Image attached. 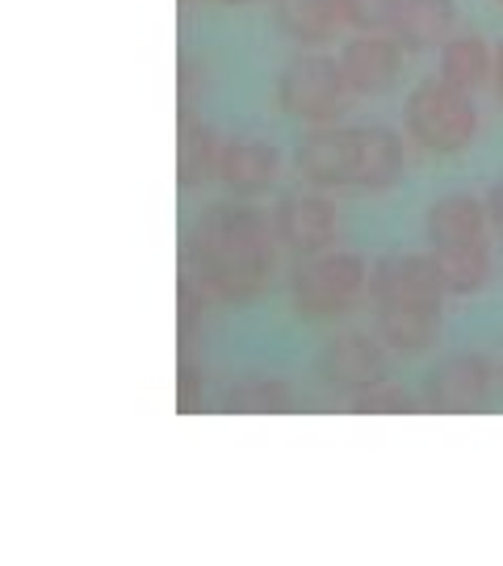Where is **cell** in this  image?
I'll return each instance as SVG.
<instances>
[{
	"label": "cell",
	"instance_id": "d4e9b609",
	"mask_svg": "<svg viewBox=\"0 0 503 566\" xmlns=\"http://www.w3.org/2000/svg\"><path fill=\"white\" fill-rule=\"evenodd\" d=\"M495 4H503V0H495Z\"/></svg>",
	"mask_w": 503,
	"mask_h": 566
},
{
	"label": "cell",
	"instance_id": "ffe728a7",
	"mask_svg": "<svg viewBox=\"0 0 503 566\" xmlns=\"http://www.w3.org/2000/svg\"><path fill=\"white\" fill-rule=\"evenodd\" d=\"M353 411H416V399L407 395V390H399V386H369V390H361V395H353Z\"/></svg>",
	"mask_w": 503,
	"mask_h": 566
},
{
	"label": "cell",
	"instance_id": "8992f818",
	"mask_svg": "<svg viewBox=\"0 0 503 566\" xmlns=\"http://www.w3.org/2000/svg\"><path fill=\"white\" fill-rule=\"evenodd\" d=\"M369 290V264L357 252L327 248L319 256H302L290 273V306L306 324H327L357 311Z\"/></svg>",
	"mask_w": 503,
	"mask_h": 566
},
{
	"label": "cell",
	"instance_id": "4fadbf2b",
	"mask_svg": "<svg viewBox=\"0 0 503 566\" xmlns=\"http://www.w3.org/2000/svg\"><path fill=\"white\" fill-rule=\"evenodd\" d=\"M273 21L282 39L302 51H323L348 30L340 0H273Z\"/></svg>",
	"mask_w": 503,
	"mask_h": 566
},
{
	"label": "cell",
	"instance_id": "603a6c76",
	"mask_svg": "<svg viewBox=\"0 0 503 566\" xmlns=\"http://www.w3.org/2000/svg\"><path fill=\"white\" fill-rule=\"evenodd\" d=\"M491 84H495V97L503 102V42L495 46V72H491Z\"/></svg>",
	"mask_w": 503,
	"mask_h": 566
},
{
	"label": "cell",
	"instance_id": "8fae6325",
	"mask_svg": "<svg viewBox=\"0 0 503 566\" xmlns=\"http://www.w3.org/2000/svg\"><path fill=\"white\" fill-rule=\"evenodd\" d=\"M336 63L353 97H383L399 84L402 46L390 34H357L340 46Z\"/></svg>",
	"mask_w": 503,
	"mask_h": 566
},
{
	"label": "cell",
	"instance_id": "277c9868",
	"mask_svg": "<svg viewBox=\"0 0 503 566\" xmlns=\"http://www.w3.org/2000/svg\"><path fill=\"white\" fill-rule=\"evenodd\" d=\"M423 252L449 298H474L495 277V223L470 189L437 193L423 210Z\"/></svg>",
	"mask_w": 503,
	"mask_h": 566
},
{
	"label": "cell",
	"instance_id": "5bb4252c",
	"mask_svg": "<svg viewBox=\"0 0 503 566\" xmlns=\"http://www.w3.org/2000/svg\"><path fill=\"white\" fill-rule=\"evenodd\" d=\"M495 72V46L479 30H453L437 46V81L453 84L462 93H479Z\"/></svg>",
	"mask_w": 503,
	"mask_h": 566
},
{
	"label": "cell",
	"instance_id": "9c48e42d",
	"mask_svg": "<svg viewBox=\"0 0 503 566\" xmlns=\"http://www.w3.org/2000/svg\"><path fill=\"white\" fill-rule=\"evenodd\" d=\"M273 235L294 256H319L340 240V210L327 189H294L273 206Z\"/></svg>",
	"mask_w": 503,
	"mask_h": 566
},
{
	"label": "cell",
	"instance_id": "ba28073f",
	"mask_svg": "<svg viewBox=\"0 0 503 566\" xmlns=\"http://www.w3.org/2000/svg\"><path fill=\"white\" fill-rule=\"evenodd\" d=\"M500 382V365L491 361L486 353H449L441 361L423 374L420 386V403L428 411H449V416H462V411H483L495 395Z\"/></svg>",
	"mask_w": 503,
	"mask_h": 566
},
{
	"label": "cell",
	"instance_id": "cb8c5ba5",
	"mask_svg": "<svg viewBox=\"0 0 503 566\" xmlns=\"http://www.w3.org/2000/svg\"><path fill=\"white\" fill-rule=\"evenodd\" d=\"M500 378H503V361H500Z\"/></svg>",
	"mask_w": 503,
	"mask_h": 566
},
{
	"label": "cell",
	"instance_id": "52a82bcc",
	"mask_svg": "<svg viewBox=\"0 0 503 566\" xmlns=\"http://www.w3.org/2000/svg\"><path fill=\"white\" fill-rule=\"evenodd\" d=\"M273 97L277 109L290 118L306 122V126H327V122H340L353 105V93L340 76V63L323 51H302L277 72L273 84Z\"/></svg>",
	"mask_w": 503,
	"mask_h": 566
},
{
	"label": "cell",
	"instance_id": "7402d4cb",
	"mask_svg": "<svg viewBox=\"0 0 503 566\" xmlns=\"http://www.w3.org/2000/svg\"><path fill=\"white\" fill-rule=\"evenodd\" d=\"M483 202H486V214H491V223H495V231L503 235V177L491 189L483 193Z\"/></svg>",
	"mask_w": 503,
	"mask_h": 566
},
{
	"label": "cell",
	"instance_id": "6da1fadb",
	"mask_svg": "<svg viewBox=\"0 0 503 566\" xmlns=\"http://www.w3.org/2000/svg\"><path fill=\"white\" fill-rule=\"evenodd\" d=\"M273 223L252 206H206L185 231V273L210 290L219 306H252L277 273Z\"/></svg>",
	"mask_w": 503,
	"mask_h": 566
},
{
	"label": "cell",
	"instance_id": "2e32d148",
	"mask_svg": "<svg viewBox=\"0 0 503 566\" xmlns=\"http://www.w3.org/2000/svg\"><path fill=\"white\" fill-rule=\"evenodd\" d=\"M219 151L222 135L210 122L185 114L181 118V139H177V181L181 189H201L206 181H214L219 172Z\"/></svg>",
	"mask_w": 503,
	"mask_h": 566
},
{
	"label": "cell",
	"instance_id": "3957f363",
	"mask_svg": "<svg viewBox=\"0 0 503 566\" xmlns=\"http://www.w3.org/2000/svg\"><path fill=\"white\" fill-rule=\"evenodd\" d=\"M294 168L311 189L386 193L407 177V143L390 126H311L294 147Z\"/></svg>",
	"mask_w": 503,
	"mask_h": 566
},
{
	"label": "cell",
	"instance_id": "7c38bea8",
	"mask_svg": "<svg viewBox=\"0 0 503 566\" xmlns=\"http://www.w3.org/2000/svg\"><path fill=\"white\" fill-rule=\"evenodd\" d=\"M282 177V151L273 143L256 139V135H231L222 139L219 172L214 181L235 193V198H261Z\"/></svg>",
	"mask_w": 503,
	"mask_h": 566
},
{
	"label": "cell",
	"instance_id": "ac0fdd59",
	"mask_svg": "<svg viewBox=\"0 0 503 566\" xmlns=\"http://www.w3.org/2000/svg\"><path fill=\"white\" fill-rule=\"evenodd\" d=\"M399 0H340L344 25L353 34H390Z\"/></svg>",
	"mask_w": 503,
	"mask_h": 566
},
{
	"label": "cell",
	"instance_id": "7a4b0ae2",
	"mask_svg": "<svg viewBox=\"0 0 503 566\" xmlns=\"http://www.w3.org/2000/svg\"><path fill=\"white\" fill-rule=\"evenodd\" d=\"M369 315L395 357H423L441 340L444 285L428 252H390L369 264Z\"/></svg>",
	"mask_w": 503,
	"mask_h": 566
},
{
	"label": "cell",
	"instance_id": "e0dca14e",
	"mask_svg": "<svg viewBox=\"0 0 503 566\" xmlns=\"http://www.w3.org/2000/svg\"><path fill=\"white\" fill-rule=\"evenodd\" d=\"M222 411H248V416L294 411V390L277 374H252V378H240V382L222 395Z\"/></svg>",
	"mask_w": 503,
	"mask_h": 566
},
{
	"label": "cell",
	"instance_id": "44dd1931",
	"mask_svg": "<svg viewBox=\"0 0 503 566\" xmlns=\"http://www.w3.org/2000/svg\"><path fill=\"white\" fill-rule=\"evenodd\" d=\"M177 88H181V102L193 105L210 88V67L198 55H181V72H177Z\"/></svg>",
	"mask_w": 503,
	"mask_h": 566
},
{
	"label": "cell",
	"instance_id": "9a60e30c",
	"mask_svg": "<svg viewBox=\"0 0 503 566\" xmlns=\"http://www.w3.org/2000/svg\"><path fill=\"white\" fill-rule=\"evenodd\" d=\"M458 30V0H399L390 39L402 51H437Z\"/></svg>",
	"mask_w": 503,
	"mask_h": 566
},
{
	"label": "cell",
	"instance_id": "5b68a950",
	"mask_svg": "<svg viewBox=\"0 0 503 566\" xmlns=\"http://www.w3.org/2000/svg\"><path fill=\"white\" fill-rule=\"evenodd\" d=\"M479 105L474 93L428 76L402 102V135L428 156H462L479 143Z\"/></svg>",
	"mask_w": 503,
	"mask_h": 566
},
{
	"label": "cell",
	"instance_id": "30bf717a",
	"mask_svg": "<svg viewBox=\"0 0 503 566\" xmlns=\"http://www.w3.org/2000/svg\"><path fill=\"white\" fill-rule=\"evenodd\" d=\"M390 348L378 340V332L369 336V332H340V336H332V340L319 348V369L323 386H332V390H340V395H361L369 386H383L390 382Z\"/></svg>",
	"mask_w": 503,
	"mask_h": 566
},
{
	"label": "cell",
	"instance_id": "d6986e66",
	"mask_svg": "<svg viewBox=\"0 0 503 566\" xmlns=\"http://www.w3.org/2000/svg\"><path fill=\"white\" fill-rule=\"evenodd\" d=\"M177 324H181V336L189 340L193 332H198L201 324H206V315H210V306H214V298H210V290L201 282H193L189 273L181 277V290H177Z\"/></svg>",
	"mask_w": 503,
	"mask_h": 566
}]
</instances>
